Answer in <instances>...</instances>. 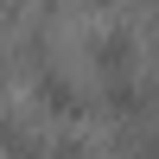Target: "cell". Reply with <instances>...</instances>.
I'll use <instances>...</instances> for the list:
<instances>
[{"instance_id":"6da1fadb","label":"cell","mask_w":159,"mask_h":159,"mask_svg":"<svg viewBox=\"0 0 159 159\" xmlns=\"http://www.w3.org/2000/svg\"><path fill=\"white\" fill-rule=\"evenodd\" d=\"M32 89H38V102H45L51 115H76V108H83L76 83H70V76H57V70H38V76H32Z\"/></svg>"},{"instance_id":"7a4b0ae2","label":"cell","mask_w":159,"mask_h":159,"mask_svg":"<svg viewBox=\"0 0 159 159\" xmlns=\"http://www.w3.org/2000/svg\"><path fill=\"white\" fill-rule=\"evenodd\" d=\"M96 64H102V76H134V38L127 32H102L96 38Z\"/></svg>"},{"instance_id":"277c9868","label":"cell","mask_w":159,"mask_h":159,"mask_svg":"<svg viewBox=\"0 0 159 159\" xmlns=\"http://www.w3.org/2000/svg\"><path fill=\"white\" fill-rule=\"evenodd\" d=\"M102 7H108V0H102Z\"/></svg>"},{"instance_id":"3957f363","label":"cell","mask_w":159,"mask_h":159,"mask_svg":"<svg viewBox=\"0 0 159 159\" xmlns=\"http://www.w3.org/2000/svg\"><path fill=\"white\" fill-rule=\"evenodd\" d=\"M45 147H38L32 121H19V115H0V159H38Z\"/></svg>"}]
</instances>
